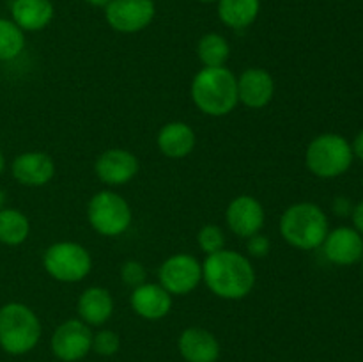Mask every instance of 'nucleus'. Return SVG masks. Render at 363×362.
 Returning <instances> with one entry per match:
<instances>
[{
	"instance_id": "nucleus-23",
	"label": "nucleus",
	"mask_w": 363,
	"mask_h": 362,
	"mask_svg": "<svg viewBox=\"0 0 363 362\" xmlns=\"http://www.w3.org/2000/svg\"><path fill=\"white\" fill-rule=\"evenodd\" d=\"M197 55L204 67H222L230 57V45L218 32H208L199 41Z\"/></svg>"
},
{
	"instance_id": "nucleus-16",
	"label": "nucleus",
	"mask_w": 363,
	"mask_h": 362,
	"mask_svg": "<svg viewBox=\"0 0 363 362\" xmlns=\"http://www.w3.org/2000/svg\"><path fill=\"white\" fill-rule=\"evenodd\" d=\"M130 304L135 314L144 319L156 322V319L165 318L170 312V309H172V295L160 283H144L140 286L133 287Z\"/></svg>"
},
{
	"instance_id": "nucleus-22",
	"label": "nucleus",
	"mask_w": 363,
	"mask_h": 362,
	"mask_svg": "<svg viewBox=\"0 0 363 362\" xmlns=\"http://www.w3.org/2000/svg\"><path fill=\"white\" fill-rule=\"evenodd\" d=\"M30 222L27 215L16 208L0 209V243L16 247L28 238Z\"/></svg>"
},
{
	"instance_id": "nucleus-9",
	"label": "nucleus",
	"mask_w": 363,
	"mask_h": 362,
	"mask_svg": "<svg viewBox=\"0 0 363 362\" xmlns=\"http://www.w3.org/2000/svg\"><path fill=\"white\" fill-rule=\"evenodd\" d=\"M158 279L170 295H188L202 283V263L191 254H174L162 263Z\"/></svg>"
},
{
	"instance_id": "nucleus-8",
	"label": "nucleus",
	"mask_w": 363,
	"mask_h": 362,
	"mask_svg": "<svg viewBox=\"0 0 363 362\" xmlns=\"http://www.w3.org/2000/svg\"><path fill=\"white\" fill-rule=\"evenodd\" d=\"M156 16L155 0H110L105 20L116 32L137 34L152 23Z\"/></svg>"
},
{
	"instance_id": "nucleus-7",
	"label": "nucleus",
	"mask_w": 363,
	"mask_h": 362,
	"mask_svg": "<svg viewBox=\"0 0 363 362\" xmlns=\"http://www.w3.org/2000/svg\"><path fill=\"white\" fill-rule=\"evenodd\" d=\"M43 266L59 283H80L91 273V252L74 241H57L43 254Z\"/></svg>"
},
{
	"instance_id": "nucleus-10",
	"label": "nucleus",
	"mask_w": 363,
	"mask_h": 362,
	"mask_svg": "<svg viewBox=\"0 0 363 362\" xmlns=\"http://www.w3.org/2000/svg\"><path fill=\"white\" fill-rule=\"evenodd\" d=\"M92 334L87 323L78 319H67L60 323L52 336V351L59 361L78 362L87 357L92 350Z\"/></svg>"
},
{
	"instance_id": "nucleus-4",
	"label": "nucleus",
	"mask_w": 363,
	"mask_h": 362,
	"mask_svg": "<svg viewBox=\"0 0 363 362\" xmlns=\"http://www.w3.org/2000/svg\"><path fill=\"white\" fill-rule=\"evenodd\" d=\"M41 332V322L28 305L9 302L0 307V346L9 355H23L34 350Z\"/></svg>"
},
{
	"instance_id": "nucleus-28",
	"label": "nucleus",
	"mask_w": 363,
	"mask_h": 362,
	"mask_svg": "<svg viewBox=\"0 0 363 362\" xmlns=\"http://www.w3.org/2000/svg\"><path fill=\"white\" fill-rule=\"evenodd\" d=\"M247 251L254 258H264L269 252V240L261 233L254 234V236L247 238Z\"/></svg>"
},
{
	"instance_id": "nucleus-26",
	"label": "nucleus",
	"mask_w": 363,
	"mask_h": 362,
	"mask_svg": "<svg viewBox=\"0 0 363 362\" xmlns=\"http://www.w3.org/2000/svg\"><path fill=\"white\" fill-rule=\"evenodd\" d=\"M121 339L113 330H99L92 337V350L103 357H112L119 351Z\"/></svg>"
},
{
	"instance_id": "nucleus-6",
	"label": "nucleus",
	"mask_w": 363,
	"mask_h": 362,
	"mask_svg": "<svg viewBox=\"0 0 363 362\" xmlns=\"http://www.w3.org/2000/svg\"><path fill=\"white\" fill-rule=\"evenodd\" d=\"M87 219L92 229L101 236L116 238L126 233L133 220L131 206L123 195L112 190H101L87 204Z\"/></svg>"
},
{
	"instance_id": "nucleus-33",
	"label": "nucleus",
	"mask_w": 363,
	"mask_h": 362,
	"mask_svg": "<svg viewBox=\"0 0 363 362\" xmlns=\"http://www.w3.org/2000/svg\"><path fill=\"white\" fill-rule=\"evenodd\" d=\"M4 169H6V158H4V153L0 151V174L4 172Z\"/></svg>"
},
{
	"instance_id": "nucleus-31",
	"label": "nucleus",
	"mask_w": 363,
	"mask_h": 362,
	"mask_svg": "<svg viewBox=\"0 0 363 362\" xmlns=\"http://www.w3.org/2000/svg\"><path fill=\"white\" fill-rule=\"evenodd\" d=\"M351 149H353L354 158L362 160L363 162V130L354 137V141L351 142Z\"/></svg>"
},
{
	"instance_id": "nucleus-12",
	"label": "nucleus",
	"mask_w": 363,
	"mask_h": 362,
	"mask_svg": "<svg viewBox=\"0 0 363 362\" xmlns=\"http://www.w3.org/2000/svg\"><path fill=\"white\" fill-rule=\"evenodd\" d=\"M229 229L240 238H250L261 233L266 222V213L261 202L252 195H238L225 209Z\"/></svg>"
},
{
	"instance_id": "nucleus-15",
	"label": "nucleus",
	"mask_w": 363,
	"mask_h": 362,
	"mask_svg": "<svg viewBox=\"0 0 363 362\" xmlns=\"http://www.w3.org/2000/svg\"><path fill=\"white\" fill-rule=\"evenodd\" d=\"M11 172L25 187H45L55 176V162L48 153L27 151L14 158Z\"/></svg>"
},
{
	"instance_id": "nucleus-25",
	"label": "nucleus",
	"mask_w": 363,
	"mask_h": 362,
	"mask_svg": "<svg viewBox=\"0 0 363 362\" xmlns=\"http://www.w3.org/2000/svg\"><path fill=\"white\" fill-rule=\"evenodd\" d=\"M197 243L201 251L206 252L208 256L215 254V252L225 248V234H223L222 227L216 226V224H206L199 231Z\"/></svg>"
},
{
	"instance_id": "nucleus-21",
	"label": "nucleus",
	"mask_w": 363,
	"mask_h": 362,
	"mask_svg": "<svg viewBox=\"0 0 363 362\" xmlns=\"http://www.w3.org/2000/svg\"><path fill=\"white\" fill-rule=\"evenodd\" d=\"M216 13L225 27L245 31L257 20L261 13V0H218Z\"/></svg>"
},
{
	"instance_id": "nucleus-24",
	"label": "nucleus",
	"mask_w": 363,
	"mask_h": 362,
	"mask_svg": "<svg viewBox=\"0 0 363 362\" xmlns=\"http://www.w3.org/2000/svg\"><path fill=\"white\" fill-rule=\"evenodd\" d=\"M25 50V32L13 20L0 18V60H13Z\"/></svg>"
},
{
	"instance_id": "nucleus-36",
	"label": "nucleus",
	"mask_w": 363,
	"mask_h": 362,
	"mask_svg": "<svg viewBox=\"0 0 363 362\" xmlns=\"http://www.w3.org/2000/svg\"><path fill=\"white\" fill-rule=\"evenodd\" d=\"M362 268H363V256H362Z\"/></svg>"
},
{
	"instance_id": "nucleus-20",
	"label": "nucleus",
	"mask_w": 363,
	"mask_h": 362,
	"mask_svg": "<svg viewBox=\"0 0 363 362\" xmlns=\"http://www.w3.org/2000/svg\"><path fill=\"white\" fill-rule=\"evenodd\" d=\"M78 316L89 327H101L112 318L113 298L108 290L101 286H91L80 295L77 302Z\"/></svg>"
},
{
	"instance_id": "nucleus-13",
	"label": "nucleus",
	"mask_w": 363,
	"mask_h": 362,
	"mask_svg": "<svg viewBox=\"0 0 363 362\" xmlns=\"http://www.w3.org/2000/svg\"><path fill=\"white\" fill-rule=\"evenodd\" d=\"M323 252L330 263L337 266H351L362 261L363 236L354 227L340 226L328 231L323 241Z\"/></svg>"
},
{
	"instance_id": "nucleus-2",
	"label": "nucleus",
	"mask_w": 363,
	"mask_h": 362,
	"mask_svg": "<svg viewBox=\"0 0 363 362\" xmlns=\"http://www.w3.org/2000/svg\"><path fill=\"white\" fill-rule=\"evenodd\" d=\"M191 102L206 116L223 117L240 103L238 78L229 67H202L191 80Z\"/></svg>"
},
{
	"instance_id": "nucleus-18",
	"label": "nucleus",
	"mask_w": 363,
	"mask_h": 362,
	"mask_svg": "<svg viewBox=\"0 0 363 362\" xmlns=\"http://www.w3.org/2000/svg\"><path fill=\"white\" fill-rule=\"evenodd\" d=\"M177 348L186 362H216L220 355V344L216 337L201 327H190L183 330L177 341Z\"/></svg>"
},
{
	"instance_id": "nucleus-3",
	"label": "nucleus",
	"mask_w": 363,
	"mask_h": 362,
	"mask_svg": "<svg viewBox=\"0 0 363 362\" xmlns=\"http://www.w3.org/2000/svg\"><path fill=\"white\" fill-rule=\"evenodd\" d=\"M279 229L291 247L300 251H314L325 241L330 224L321 206L314 202H296L282 213Z\"/></svg>"
},
{
	"instance_id": "nucleus-34",
	"label": "nucleus",
	"mask_w": 363,
	"mask_h": 362,
	"mask_svg": "<svg viewBox=\"0 0 363 362\" xmlns=\"http://www.w3.org/2000/svg\"><path fill=\"white\" fill-rule=\"evenodd\" d=\"M4 201H6V197H4V192L0 190V209H2V204H4Z\"/></svg>"
},
{
	"instance_id": "nucleus-14",
	"label": "nucleus",
	"mask_w": 363,
	"mask_h": 362,
	"mask_svg": "<svg viewBox=\"0 0 363 362\" xmlns=\"http://www.w3.org/2000/svg\"><path fill=\"white\" fill-rule=\"evenodd\" d=\"M275 96V80L262 67H248L238 78V98L248 109H264Z\"/></svg>"
},
{
	"instance_id": "nucleus-29",
	"label": "nucleus",
	"mask_w": 363,
	"mask_h": 362,
	"mask_svg": "<svg viewBox=\"0 0 363 362\" xmlns=\"http://www.w3.org/2000/svg\"><path fill=\"white\" fill-rule=\"evenodd\" d=\"M353 202L346 197V195H339V197L333 201V212L339 216H350L353 213Z\"/></svg>"
},
{
	"instance_id": "nucleus-17",
	"label": "nucleus",
	"mask_w": 363,
	"mask_h": 362,
	"mask_svg": "<svg viewBox=\"0 0 363 362\" xmlns=\"http://www.w3.org/2000/svg\"><path fill=\"white\" fill-rule=\"evenodd\" d=\"M156 144L167 158L181 160L186 158L195 149L197 135L190 124L183 123V121H172V123L163 124L162 130L158 131Z\"/></svg>"
},
{
	"instance_id": "nucleus-19",
	"label": "nucleus",
	"mask_w": 363,
	"mask_h": 362,
	"mask_svg": "<svg viewBox=\"0 0 363 362\" xmlns=\"http://www.w3.org/2000/svg\"><path fill=\"white\" fill-rule=\"evenodd\" d=\"M55 16L52 0H13L11 18L23 32H39L48 27Z\"/></svg>"
},
{
	"instance_id": "nucleus-30",
	"label": "nucleus",
	"mask_w": 363,
	"mask_h": 362,
	"mask_svg": "<svg viewBox=\"0 0 363 362\" xmlns=\"http://www.w3.org/2000/svg\"><path fill=\"white\" fill-rule=\"evenodd\" d=\"M351 219H353V227L358 231V233L363 236V201L358 202L353 208V213H351Z\"/></svg>"
},
{
	"instance_id": "nucleus-32",
	"label": "nucleus",
	"mask_w": 363,
	"mask_h": 362,
	"mask_svg": "<svg viewBox=\"0 0 363 362\" xmlns=\"http://www.w3.org/2000/svg\"><path fill=\"white\" fill-rule=\"evenodd\" d=\"M85 2L92 7H103V9H105V7L108 6L110 0H85Z\"/></svg>"
},
{
	"instance_id": "nucleus-11",
	"label": "nucleus",
	"mask_w": 363,
	"mask_h": 362,
	"mask_svg": "<svg viewBox=\"0 0 363 362\" xmlns=\"http://www.w3.org/2000/svg\"><path fill=\"white\" fill-rule=\"evenodd\" d=\"M140 163L131 151L123 148H112L103 151L94 163V172L108 187H121L138 174Z\"/></svg>"
},
{
	"instance_id": "nucleus-35",
	"label": "nucleus",
	"mask_w": 363,
	"mask_h": 362,
	"mask_svg": "<svg viewBox=\"0 0 363 362\" xmlns=\"http://www.w3.org/2000/svg\"><path fill=\"white\" fill-rule=\"evenodd\" d=\"M197 2H202V4H215V2H218V0H197Z\"/></svg>"
},
{
	"instance_id": "nucleus-5",
	"label": "nucleus",
	"mask_w": 363,
	"mask_h": 362,
	"mask_svg": "<svg viewBox=\"0 0 363 362\" xmlns=\"http://www.w3.org/2000/svg\"><path fill=\"white\" fill-rule=\"evenodd\" d=\"M351 142L339 133H321L311 141L305 151V165L321 180L339 177L353 165Z\"/></svg>"
},
{
	"instance_id": "nucleus-27",
	"label": "nucleus",
	"mask_w": 363,
	"mask_h": 362,
	"mask_svg": "<svg viewBox=\"0 0 363 362\" xmlns=\"http://www.w3.org/2000/svg\"><path fill=\"white\" fill-rule=\"evenodd\" d=\"M121 279L128 286L137 287L147 280V270H145V266L140 261L130 259V261H126L121 266Z\"/></svg>"
},
{
	"instance_id": "nucleus-1",
	"label": "nucleus",
	"mask_w": 363,
	"mask_h": 362,
	"mask_svg": "<svg viewBox=\"0 0 363 362\" xmlns=\"http://www.w3.org/2000/svg\"><path fill=\"white\" fill-rule=\"evenodd\" d=\"M202 280L213 295L223 300H241L255 286V270L247 256L222 248L202 263Z\"/></svg>"
}]
</instances>
